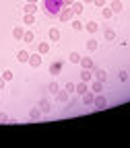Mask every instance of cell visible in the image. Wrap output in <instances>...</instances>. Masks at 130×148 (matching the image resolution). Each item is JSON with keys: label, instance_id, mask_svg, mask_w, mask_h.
I'll use <instances>...</instances> for the list:
<instances>
[{"label": "cell", "instance_id": "obj_1", "mask_svg": "<svg viewBox=\"0 0 130 148\" xmlns=\"http://www.w3.org/2000/svg\"><path fill=\"white\" fill-rule=\"evenodd\" d=\"M62 6H64V0H44V8L48 16H58Z\"/></svg>", "mask_w": 130, "mask_h": 148}, {"label": "cell", "instance_id": "obj_2", "mask_svg": "<svg viewBox=\"0 0 130 148\" xmlns=\"http://www.w3.org/2000/svg\"><path fill=\"white\" fill-rule=\"evenodd\" d=\"M58 18L62 23H68V21H72V8L70 6H62V10L58 12Z\"/></svg>", "mask_w": 130, "mask_h": 148}, {"label": "cell", "instance_id": "obj_3", "mask_svg": "<svg viewBox=\"0 0 130 148\" xmlns=\"http://www.w3.org/2000/svg\"><path fill=\"white\" fill-rule=\"evenodd\" d=\"M93 107H95V109H105V107H107V101H105V97L97 92V95H95V101H93Z\"/></svg>", "mask_w": 130, "mask_h": 148}, {"label": "cell", "instance_id": "obj_4", "mask_svg": "<svg viewBox=\"0 0 130 148\" xmlns=\"http://www.w3.org/2000/svg\"><path fill=\"white\" fill-rule=\"evenodd\" d=\"M27 62H29V66H33V68H39V66H41V53H31Z\"/></svg>", "mask_w": 130, "mask_h": 148}, {"label": "cell", "instance_id": "obj_5", "mask_svg": "<svg viewBox=\"0 0 130 148\" xmlns=\"http://www.w3.org/2000/svg\"><path fill=\"white\" fill-rule=\"evenodd\" d=\"M93 76H95V80L105 82V80H107V72H105L103 68H93Z\"/></svg>", "mask_w": 130, "mask_h": 148}, {"label": "cell", "instance_id": "obj_6", "mask_svg": "<svg viewBox=\"0 0 130 148\" xmlns=\"http://www.w3.org/2000/svg\"><path fill=\"white\" fill-rule=\"evenodd\" d=\"M62 68H64V62H62V60H56V62H52L50 72H52V74H60V72H62Z\"/></svg>", "mask_w": 130, "mask_h": 148}, {"label": "cell", "instance_id": "obj_7", "mask_svg": "<svg viewBox=\"0 0 130 148\" xmlns=\"http://www.w3.org/2000/svg\"><path fill=\"white\" fill-rule=\"evenodd\" d=\"M87 90H89V82H85V80H83V82H79L77 86H74V92H79V95H85Z\"/></svg>", "mask_w": 130, "mask_h": 148}, {"label": "cell", "instance_id": "obj_8", "mask_svg": "<svg viewBox=\"0 0 130 148\" xmlns=\"http://www.w3.org/2000/svg\"><path fill=\"white\" fill-rule=\"evenodd\" d=\"M23 35H25L23 27H15V29H12V37H15L17 41H23Z\"/></svg>", "mask_w": 130, "mask_h": 148}, {"label": "cell", "instance_id": "obj_9", "mask_svg": "<svg viewBox=\"0 0 130 148\" xmlns=\"http://www.w3.org/2000/svg\"><path fill=\"white\" fill-rule=\"evenodd\" d=\"M83 101H85L87 105H93V101H95V92H93V90H87L85 95H83Z\"/></svg>", "mask_w": 130, "mask_h": 148}, {"label": "cell", "instance_id": "obj_10", "mask_svg": "<svg viewBox=\"0 0 130 148\" xmlns=\"http://www.w3.org/2000/svg\"><path fill=\"white\" fill-rule=\"evenodd\" d=\"M91 90L95 92V95H97V92H101V90H103V82H101V80H93V82H91Z\"/></svg>", "mask_w": 130, "mask_h": 148}, {"label": "cell", "instance_id": "obj_11", "mask_svg": "<svg viewBox=\"0 0 130 148\" xmlns=\"http://www.w3.org/2000/svg\"><path fill=\"white\" fill-rule=\"evenodd\" d=\"M72 14H81L83 12V8H85V2H72Z\"/></svg>", "mask_w": 130, "mask_h": 148}, {"label": "cell", "instance_id": "obj_12", "mask_svg": "<svg viewBox=\"0 0 130 148\" xmlns=\"http://www.w3.org/2000/svg\"><path fill=\"white\" fill-rule=\"evenodd\" d=\"M91 78H93V72H91L89 68H83V72H81V80H85V82H91Z\"/></svg>", "mask_w": 130, "mask_h": 148}, {"label": "cell", "instance_id": "obj_13", "mask_svg": "<svg viewBox=\"0 0 130 148\" xmlns=\"http://www.w3.org/2000/svg\"><path fill=\"white\" fill-rule=\"evenodd\" d=\"M56 99H58L60 103H66L68 101V90L64 88V90H58V92H56Z\"/></svg>", "mask_w": 130, "mask_h": 148}, {"label": "cell", "instance_id": "obj_14", "mask_svg": "<svg viewBox=\"0 0 130 148\" xmlns=\"http://www.w3.org/2000/svg\"><path fill=\"white\" fill-rule=\"evenodd\" d=\"M83 68H89V70H93V68H95V64H93V60L91 58H81V62H79Z\"/></svg>", "mask_w": 130, "mask_h": 148}, {"label": "cell", "instance_id": "obj_15", "mask_svg": "<svg viewBox=\"0 0 130 148\" xmlns=\"http://www.w3.org/2000/svg\"><path fill=\"white\" fill-rule=\"evenodd\" d=\"M85 29H87L89 33H97V31H99V25H97L95 21H89V23L85 25Z\"/></svg>", "mask_w": 130, "mask_h": 148}, {"label": "cell", "instance_id": "obj_16", "mask_svg": "<svg viewBox=\"0 0 130 148\" xmlns=\"http://www.w3.org/2000/svg\"><path fill=\"white\" fill-rule=\"evenodd\" d=\"M23 10H25V12H31V14H35V10H37V2H27V4L23 6Z\"/></svg>", "mask_w": 130, "mask_h": 148}, {"label": "cell", "instance_id": "obj_17", "mask_svg": "<svg viewBox=\"0 0 130 148\" xmlns=\"http://www.w3.org/2000/svg\"><path fill=\"white\" fill-rule=\"evenodd\" d=\"M39 109H41V113H48V111L52 109V107H50V101H48V99H41V101H39Z\"/></svg>", "mask_w": 130, "mask_h": 148}, {"label": "cell", "instance_id": "obj_18", "mask_svg": "<svg viewBox=\"0 0 130 148\" xmlns=\"http://www.w3.org/2000/svg\"><path fill=\"white\" fill-rule=\"evenodd\" d=\"M109 8L114 10V12H122V8H124V6H122V2H120V0H114V2L109 4Z\"/></svg>", "mask_w": 130, "mask_h": 148}, {"label": "cell", "instance_id": "obj_19", "mask_svg": "<svg viewBox=\"0 0 130 148\" xmlns=\"http://www.w3.org/2000/svg\"><path fill=\"white\" fill-rule=\"evenodd\" d=\"M23 23H25V25H33V23H35V14L25 12V16H23Z\"/></svg>", "mask_w": 130, "mask_h": 148}, {"label": "cell", "instance_id": "obj_20", "mask_svg": "<svg viewBox=\"0 0 130 148\" xmlns=\"http://www.w3.org/2000/svg\"><path fill=\"white\" fill-rule=\"evenodd\" d=\"M23 41H25V43H35V35H33L31 31H25V35H23Z\"/></svg>", "mask_w": 130, "mask_h": 148}, {"label": "cell", "instance_id": "obj_21", "mask_svg": "<svg viewBox=\"0 0 130 148\" xmlns=\"http://www.w3.org/2000/svg\"><path fill=\"white\" fill-rule=\"evenodd\" d=\"M68 60H70L72 64H79V62H81V53H79V51H70Z\"/></svg>", "mask_w": 130, "mask_h": 148}, {"label": "cell", "instance_id": "obj_22", "mask_svg": "<svg viewBox=\"0 0 130 148\" xmlns=\"http://www.w3.org/2000/svg\"><path fill=\"white\" fill-rule=\"evenodd\" d=\"M29 117H31V119H39V117H41V109L33 107V109L29 111Z\"/></svg>", "mask_w": 130, "mask_h": 148}, {"label": "cell", "instance_id": "obj_23", "mask_svg": "<svg viewBox=\"0 0 130 148\" xmlns=\"http://www.w3.org/2000/svg\"><path fill=\"white\" fill-rule=\"evenodd\" d=\"M50 39H52V41H58V39H60V31L56 29V27L50 29Z\"/></svg>", "mask_w": 130, "mask_h": 148}, {"label": "cell", "instance_id": "obj_24", "mask_svg": "<svg viewBox=\"0 0 130 148\" xmlns=\"http://www.w3.org/2000/svg\"><path fill=\"white\" fill-rule=\"evenodd\" d=\"M37 49H39V53H48L50 51V43L48 41H41L39 45H37Z\"/></svg>", "mask_w": 130, "mask_h": 148}, {"label": "cell", "instance_id": "obj_25", "mask_svg": "<svg viewBox=\"0 0 130 148\" xmlns=\"http://www.w3.org/2000/svg\"><path fill=\"white\" fill-rule=\"evenodd\" d=\"M17 58H19V62H27V60H29V53H27L25 49H21V51L17 53Z\"/></svg>", "mask_w": 130, "mask_h": 148}, {"label": "cell", "instance_id": "obj_26", "mask_svg": "<svg viewBox=\"0 0 130 148\" xmlns=\"http://www.w3.org/2000/svg\"><path fill=\"white\" fill-rule=\"evenodd\" d=\"M103 37H105V39H107V41H114V39H116V33H114V31H111V29H105V33H103Z\"/></svg>", "mask_w": 130, "mask_h": 148}, {"label": "cell", "instance_id": "obj_27", "mask_svg": "<svg viewBox=\"0 0 130 148\" xmlns=\"http://www.w3.org/2000/svg\"><path fill=\"white\" fill-rule=\"evenodd\" d=\"M48 90L52 92V95H56V92L60 90V86H58V82H50V86H48Z\"/></svg>", "mask_w": 130, "mask_h": 148}, {"label": "cell", "instance_id": "obj_28", "mask_svg": "<svg viewBox=\"0 0 130 148\" xmlns=\"http://www.w3.org/2000/svg\"><path fill=\"white\" fill-rule=\"evenodd\" d=\"M87 49H89V51H95V49H97V41H95V39H89V41H87Z\"/></svg>", "mask_w": 130, "mask_h": 148}, {"label": "cell", "instance_id": "obj_29", "mask_svg": "<svg viewBox=\"0 0 130 148\" xmlns=\"http://www.w3.org/2000/svg\"><path fill=\"white\" fill-rule=\"evenodd\" d=\"M72 29H74V31H83V29H85V25H83L81 21H72Z\"/></svg>", "mask_w": 130, "mask_h": 148}, {"label": "cell", "instance_id": "obj_30", "mask_svg": "<svg viewBox=\"0 0 130 148\" xmlns=\"http://www.w3.org/2000/svg\"><path fill=\"white\" fill-rule=\"evenodd\" d=\"M12 76H15V74H12L10 70H4V72H2V78H4L6 82H8V80H12Z\"/></svg>", "mask_w": 130, "mask_h": 148}, {"label": "cell", "instance_id": "obj_31", "mask_svg": "<svg viewBox=\"0 0 130 148\" xmlns=\"http://www.w3.org/2000/svg\"><path fill=\"white\" fill-rule=\"evenodd\" d=\"M101 14H103V18H111L114 10H111V8H103V10H101Z\"/></svg>", "mask_w": 130, "mask_h": 148}, {"label": "cell", "instance_id": "obj_32", "mask_svg": "<svg viewBox=\"0 0 130 148\" xmlns=\"http://www.w3.org/2000/svg\"><path fill=\"white\" fill-rule=\"evenodd\" d=\"M118 78H120V80L124 82V80L128 78V72H126V70H120V74H118Z\"/></svg>", "mask_w": 130, "mask_h": 148}, {"label": "cell", "instance_id": "obj_33", "mask_svg": "<svg viewBox=\"0 0 130 148\" xmlns=\"http://www.w3.org/2000/svg\"><path fill=\"white\" fill-rule=\"evenodd\" d=\"M93 4H95L97 8H103L105 6V0H93Z\"/></svg>", "mask_w": 130, "mask_h": 148}, {"label": "cell", "instance_id": "obj_34", "mask_svg": "<svg viewBox=\"0 0 130 148\" xmlns=\"http://www.w3.org/2000/svg\"><path fill=\"white\" fill-rule=\"evenodd\" d=\"M74 86H77L74 82H68V84H66V90H68V92H74Z\"/></svg>", "mask_w": 130, "mask_h": 148}, {"label": "cell", "instance_id": "obj_35", "mask_svg": "<svg viewBox=\"0 0 130 148\" xmlns=\"http://www.w3.org/2000/svg\"><path fill=\"white\" fill-rule=\"evenodd\" d=\"M8 121V115L6 113H0V123H6Z\"/></svg>", "mask_w": 130, "mask_h": 148}, {"label": "cell", "instance_id": "obj_36", "mask_svg": "<svg viewBox=\"0 0 130 148\" xmlns=\"http://www.w3.org/2000/svg\"><path fill=\"white\" fill-rule=\"evenodd\" d=\"M4 84H6V80L2 78V74H0V90H2V88H4Z\"/></svg>", "mask_w": 130, "mask_h": 148}, {"label": "cell", "instance_id": "obj_37", "mask_svg": "<svg viewBox=\"0 0 130 148\" xmlns=\"http://www.w3.org/2000/svg\"><path fill=\"white\" fill-rule=\"evenodd\" d=\"M72 2L74 0H64V6H72Z\"/></svg>", "mask_w": 130, "mask_h": 148}, {"label": "cell", "instance_id": "obj_38", "mask_svg": "<svg viewBox=\"0 0 130 148\" xmlns=\"http://www.w3.org/2000/svg\"><path fill=\"white\" fill-rule=\"evenodd\" d=\"M27 2H37V0H27Z\"/></svg>", "mask_w": 130, "mask_h": 148}, {"label": "cell", "instance_id": "obj_39", "mask_svg": "<svg viewBox=\"0 0 130 148\" xmlns=\"http://www.w3.org/2000/svg\"><path fill=\"white\" fill-rule=\"evenodd\" d=\"M83 2H93V0H83Z\"/></svg>", "mask_w": 130, "mask_h": 148}]
</instances>
